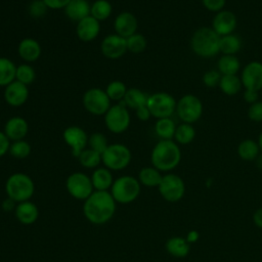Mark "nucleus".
Returning a JSON list of instances; mask_svg holds the SVG:
<instances>
[{"mask_svg":"<svg viewBox=\"0 0 262 262\" xmlns=\"http://www.w3.org/2000/svg\"><path fill=\"white\" fill-rule=\"evenodd\" d=\"M116 212V201L110 191L94 190L84 201L83 213L86 219L96 225L108 222Z\"/></svg>","mask_w":262,"mask_h":262,"instance_id":"nucleus-1","label":"nucleus"},{"mask_svg":"<svg viewBox=\"0 0 262 262\" xmlns=\"http://www.w3.org/2000/svg\"><path fill=\"white\" fill-rule=\"evenodd\" d=\"M181 161V150L179 144L173 139L159 140L151 149V165L161 172L174 170Z\"/></svg>","mask_w":262,"mask_h":262,"instance_id":"nucleus-2","label":"nucleus"},{"mask_svg":"<svg viewBox=\"0 0 262 262\" xmlns=\"http://www.w3.org/2000/svg\"><path fill=\"white\" fill-rule=\"evenodd\" d=\"M220 36L211 27L196 29L190 39L192 52L202 58H211L220 53Z\"/></svg>","mask_w":262,"mask_h":262,"instance_id":"nucleus-3","label":"nucleus"},{"mask_svg":"<svg viewBox=\"0 0 262 262\" xmlns=\"http://www.w3.org/2000/svg\"><path fill=\"white\" fill-rule=\"evenodd\" d=\"M5 190L7 196L15 203L29 201L35 191V184L33 179L20 172L11 174L5 182Z\"/></svg>","mask_w":262,"mask_h":262,"instance_id":"nucleus-4","label":"nucleus"},{"mask_svg":"<svg viewBox=\"0 0 262 262\" xmlns=\"http://www.w3.org/2000/svg\"><path fill=\"white\" fill-rule=\"evenodd\" d=\"M140 185L137 178L131 175H123L114 180L110 192L116 203L129 204L138 198Z\"/></svg>","mask_w":262,"mask_h":262,"instance_id":"nucleus-5","label":"nucleus"},{"mask_svg":"<svg viewBox=\"0 0 262 262\" xmlns=\"http://www.w3.org/2000/svg\"><path fill=\"white\" fill-rule=\"evenodd\" d=\"M131 150L123 143H111L101 155V163L111 171L125 169L131 162Z\"/></svg>","mask_w":262,"mask_h":262,"instance_id":"nucleus-6","label":"nucleus"},{"mask_svg":"<svg viewBox=\"0 0 262 262\" xmlns=\"http://www.w3.org/2000/svg\"><path fill=\"white\" fill-rule=\"evenodd\" d=\"M104 125L106 129L115 134L125 132L131 123V116L129 108L120 101L116 104H112L111 107L103 116Z\"/></svg>","mask_w":262,"mask_h":262,"instance_id":"nucleus-7","label":"nucleus"},{"mask_svg":"<svg viewBox=\"0 0 262 262\" xmlns=\"http://www.w3.org/2000/svg\"><path fill=\"white\" fill-rule=\"evenodd\" d=\"M203 111L204 105L202 100L196 95L188 93L177 100L175 113L182 123L193 124L201 119Z\"/></svg>","mask_w":262,"mask_h":262,"instance_id":"nucleus-8","label":"nucleus"},{"mask_svg":"<svg viewBox=\"0 0 262 262\" xmlns=\"http://www.w3.org/2000/svg\"><path fill=\"white\" fill-rule=\"evenodd\" d=\"M177 101L168 92H155L149 94L147 99V107L151 117L158 119L170 118L176 111Z\"/></svg>","mask_w":262,"mask_h":262,"instance_id":"nucleus-9","label":"nucleus"},{"mask_svg":"<svg viewBox=\"0 0 262 262\" xmlns=\"http://www.w3.org/2000/svg\"><path fill=\"white\" fill-rule=\"evenodd\" d=\"M111 101L105 90L98 87L89 88L82 96L84 108L93 116H104L112 105Z\"/></svg>","mask_w":262,"mask_h":262,"instance_id":"nucleus-10","label":"nucleus"},{"mask_svg":"<svg viewBox=\"0 0 262 262\" xmlns=\"http://www.w3.org/2000/svg\"><path fill=\"white\" fill-rule=\"evenodd\" d=\"M158 189L165 201L175 203L183 198L185 193V183L179 175L167 173L163 175Z\"/></svg>","mask_w":262,"mask_h":262,"instance_id":"nucleus-11","label":"nucleus"},{"mask_svg":"<svg viewBox=\"0 0 262 262\" xmlns=\"http://www.w3.org/2000/svg\"><path fill=\"white\" fill-rule=\"evenodd\" d=\"M68 192L76 200L85 201L94 191L91 178L83 172H74L66 181Z\"/></svg>","mask_w":262,"mask_h":262,"instance_id":"nucleus-12","label":"nucleus"},{"mask_svg":"<svg viewBox=\"0 0 262 262\" xmlns=\"http://www.w3.org/2000/svg\"><path fill=\"white\" fill-rule=\"evenodd\" d=\"M62 138L67 145L71 147L72 155L75 158H78L81 151L88 146V135L80 126L72 125L67 127L62 132Z\"/></svg>","mask_w":262,"mask_h":262,"instance_id":"nucleus-13","label":"nucleus"},{"mask_svg":"<svg viewBox=\"0 0 262 262\" xmlns=\"http://www.w3.org/2000/svg\"><path fill=\"white\" fill-rule=\"evenodd\" d=\"M239 78L245 89L260 92L262 90V62L258 60L248 62L243 68Z\"/></svg>","mask_w":262,"mask_h":262,"instance_id":"nucleus-14","label":"nucleus"},{"mask_svg":"<svg viewBox=\"0 0 262 262\" xmlns=\"http://www.w3.org/2000/svg\"><path fill=\"white\" fill-rule=\"evenodd\" d=\"M100 50L102 55L106 58L118 59L128 51L126 38H123L116 33L108 34L102 39Z\"/></svg>","mask_w":262,"mask_h":262,"instance_id":"nucleus-15","label":"nucleus"},{"mask_svg":"<svg viewBox=\"0 0 262 262\" xmlns=\"http://www.w3.org/2000/svg\"><path fill=\"white\" fill-rule=\"evenodd\" d=\"M237 27V17L231 11L223 9L219 12H216L212 19V29L220 37L233 34L234 30Z\"/></svg>","mask_w":262,"mask_h":262,"instance_id":"nucleus-16","label":"nucleus"},{"mask_svg":"<svg viewBox=\"0 0 262 262\" xmlns=\"http://www.w3.org/2000/svg\"><path fill=\"white\" fill-rule=\"evenodd\" d=\"M29 98V87L16 80L4 87V100L13 107L24 105Z\"/></svg>","mask_w":262,"mask_h":262,"instance_id":"nucleus-17","label":"nucleus"},{"mask_svg":"<svg viewBox=\"0 0 262 262\" xmlns=\"http://www.w3.org/2000/svg\"><path fill=\"white\" fill-rule=\"evenodd\" d=\"M138 20L136 16L130 11L120 12L114 20L115 33L123 38H128L137 33Z\"/></svg>","mask_w":262,"mask_h":262,"instance_id":"nucleus-18","label":"nucleus"},{"mask_svg":"<svg viewBox=\"0 0 262 262\" xmlns=\"http://www.w3.org/2000/svg\"><path fill=\"white\" fill-rule=\"evenodd\" d=\"M100 33V21L91 15L86 16L77 23L76 34L79 40L91 42L97 38Z\"/></svg>","mask_w":262,"mask_h":262,"instance_id":"nucleus-19","label":"nucleus"},{"mask_svg":"<svg viewBox=\"0 0 262 262\" xmlns=\"http://www.w3.org/2000/svg\"><path fill=\"white\" fill-rule=\"evenodd\" d=\"M3 132L10 141L25 139L29 132V123L20 116L11 117L6 121Z\"/></svg>","mask_w":262,"mask_h":262,"instance_id":"nucleus-20","label":"nucleus"},{"mask_svg":"<svg viewBox=\"0 0 262 262\" xmlns=\"http://www.w3.org/2000/svg\"><path fill=\"white\" fill-rule=\"evenodd\" d=\"M18 56L27 63L34 62L41 56L42 48L40 43L31 37H27L20 40L17 45Z\"/></svg>","mask_w":262,"mask_h":262,"instance_id":"nucleus-21","label":"nucleus"},{"mask_svg":"<svg viewBox=\"0 0 262 262\" xmlns=\"http://www.w3.org/2000/svg\"><path fill=\"white\" fill-rule=\"evenodd\" d=\"M14 213H15L16 219L21 224H25V225H30L35 223L39 217L38 207L30 200L17 203L14 209Z\"/></svg>","mask_w":262,"mask_h":262,"instance_id":"nucleus-22","label":"nucleus"},{"mask_svg":"<svg viewBox=\"0 0 262 262\" xmlns=\"http://www.w3.org/2000/svg\"><path fill=\"white\" fill-rule=\"evenodd\" d=\"M91 4L88 0H71L63 8L66 16L73 21H80L90 15Z\"/></svg>","mask_w":262,"mask_h":262,"instance_id":"nucleus-23","label":"nucleus"},{"mask_svg":"<svg viewBox=\"0 0 262 262\" xmlns=\"http://www.w3.org/2000/svg\"><path fill=\"white\" fill-rule=\"evenodd\" d=\"M90 178L94 190L108 191V189H111L114 183L112 171L105 167L95 168Z\"/></svg>","mask_w":262,"mask_h":262,"instance_id":"nucleus-24","label":"nucleus"},{"mask_svg":"<svg viewBox=\"0 0 262 262\" xmlns=\"http://www.w3.org/2000/svg\"><path fill=\"white\" fill-rule=\"evenodd\" d=\"M168 254L175 258H184L190 252V244L181 236H172L165 244Z\"/></svg>","mask_w":262,"mask_h":262,"instance_id":"nucleus-25","label":"nucleus"},{"mask_svg":"<svg viewBox=\"0 0 262 262\" xmlns=\"http://www.w3.org/2000/svg\"><path fill=\"white\" fill-rule=\"evenodd\" d=\"M148 96L149 94L138 88H128L122 101L128 108L135 111L140 106L146 105Z\"/></svg>","mask_w":262,"mask_h":262,"instance_id":"nucleus-26","label":"nucleus"},{"mask_svg":"<svg viewBox=\"0 0 262 262\" xmlns=\"http://www.w3.org/2000/svg\"><path fill=\"white\" fill-rule=\"evenodd\" d=\"M237 155L238 157L247 162L255 161L256 158L260 155L261 150L259 147V144L256 140L247 138L242 140L237 145Z\"/></svg>","mask_w":262,"mask_h":262,"instance_id":"nucleus-27","label":"nucleus"},{"mask_svg":"<svg viewBox=\"0 0 262 262\" xmlns=\"http://www.w3.org/2000/svg\"><path fill=\"white\" fill-rule=\"evenodd\" d=\"M217 70L222 76L237 75L241 70V61L236 55L222 54L217 61Z\"/></svg>","mask_w":262,"mask_h":262,"instance_id":"nucleus-28","label":"nucleus"},{"mask_svg":"<svg viewBox=\"0 0 262 262\" xmlns=\"http://www.w3.org/2000/svg\"><path fill=\"white\" fill-rule=\"evenodd\" d=\"M163 174L161 171H159L154 166L151 167H143L140 169L138 173V181L140 184L147 186V187H158L161 180H162Z\"/></svg>","mask_w":262,"mask_h":262,"instance_id":"nucleus-29","label":"nucleus"},{"mask_svg":"<svg viewBox=\"0 0 262 262\" xmlns=\"http://www.w3.org/2000/svg\"><path fill=\"white\" fill-rule=\"evenodd\" d=\"M196 131L192 124L181 123L176 126L173 140L179 145H186L193 141L195 138Z\"/></svg>","mask_w":262,"mask_h":262,"instance_id":"nucleus-30","label":"nucleus"},{"mask_svg":"<svg viewBox=\"0 0 262 262\" xmlns=\"http://www.w3.org/2000/svg\"><path fill=\"white\" fill-rule=\"evenodd\" d=\"M218 87L224 94H226L228 96H233L242 90L243 84H242V80H241L239 76L226 75V76L221 77Z\"/></svg>","mask_w":262,"mask_h":262,"instance_id":"nucleus-31","label":"nucleus"},{"mask_svg":"<svg viewBox=\"0 0 262 262\" xmlns=\"http://www.w3.org/2000/svg\"><path fill=\"white\" fill-rule=\"evenodd\" d=\"M16 66L4 56H0V87H5L15 80Z\"/></svg>","mask_w":262,"mask_h":262,"instance_id":"nucleus-32","label":"nucleus"},{"mask_svg":"<svg viewBox=\"0 0 262 262\" xmlns=\"http://www.w3.org/2000/svg\"><path fill=\"white\" fill-rule=\"evenodd\" d=\"M175 130H176V124L171 119V117L158 119L155 123V132L161 139H164V140L173 139Z\"/></svg>","mask_w":262,"mask_h":262,"instance_id":"nucleus-33","label":"nucleus"},{"mask_svg":"<svg viewBox=\"0 0 262 262\" xmlns=\"http://www.w3.org/2000/svg\"><path fill=\"white\" fill-rule=\"evenodd\" d=\"M220 52L226 55H235L242 48V41L235 34L220 37Z\"/></svg>","mask_w":262,"mask_h":262,"instance_id":"nucleus-34","label":"nucleus"},{"mask_svg":"<svg viewBox=\"0 0 262 262\" xmlns=\"http://www.w3.org/2000/svg\"><path fill=\"white\" fill-rule=\"evenodd\" d=\"M113 11V6L107 0H95L91 3L90 15L96 18L98 21L107 19Z\"/></svg>","mask_w":262,"mask_h":262,"instance_id":"nucleus-35","label":"nucleus"},{"mask_svg":"<svg viewBox=\"0 0 262 262\" xmlns=\"http://www.w3.org/2000/svg\"><path fill=\"white\" fill-rule=\"evenodd\" d=\"M84 168L93 169L97 168L101 163V155L89 147H86L77 158Z\"/></svg>","mask_w":262,"mask_h":262,"instance_id":"nucleus-36","label":"nucleus"},{"mask_svg":"<svg viewBox=\"0 0 262 262\" xmlns=\"http://www.w3.org/2000/svg\"><path fill=\"white\" fill-rule=\"evenodd\" d=\"M104 90L112 101L120 102L123 100L128 88L124 82L120 80H114L106 85V88Z\"/></svg>","mask_w":262,"mask_h":262,"instance_id":"nucleus-37","label":"nucleus"},{"mask_svg":"<svg viewBox=\"0 0 262 262\" xmlns=\"http://www.w3.org/2000/svg\"><path fill=\"white\" fill-rule=\"evenodd\" d=\"M36 79V72L34 68L30 63H20L19 66H16L15 71V80L29 86L32 84Z\"/></svg>","mask_w":262,"mask_h":262,"instance_id":"nucleus-38","label":"nucleus"},{"mask_svg":"<svg viewBox=\"0 0 262 262\" xmlns=\"http://www.w3.org/2000/svg\"><path fill=\"white\" fill-rule=\"evenodd\" d=\"M8 152L13 158L18 159V160H23V159H26L27 157L30 156V154H31V145L25 139L11 141Z\"/></svg>","mask_w":262,"mask_h":262,"instance_id":"nucleus-39","label":"nucleus"},{"mask_svg":"<svg viewBox=\"0 0 262 262\" xmlns=\"http://www.w3.org/2000/svg\"><path fill=\"white\" fill-rule=\"evenodd\" d=\"M127 41V49L129 52L138 54L141 53L145 50L147 46V41L146 38L140 34V33H135L132 36L128 37L126 39Z\"/></svg>","mask_w":262,"mask_h":262,"instance_id":"nucleus-40","label":"nucleus"},{"mask_svg":"<svg viewBox=\"0 0 262 262\" xmlns=\"http://www.w3.org/2000/svg\"><path fill=\"white\" fill-rule=\"evenodd\" d=\"M108 145L107 138L101 132H94L88 136V147L99 152L100 155H102Z\"/></svg>","mask_w":262,"mask_h":262,"instance_id":"nucleus-41","label":"nucleus"},{"mask_svg":"<svg viewBox=\"0 0 262 262\" xmlns=\"http://www.w3.org/2000/svg\"><path fill=\"white\" fill-rule=\"evenodd\" d=\"M222 75L218 72V70H209L207 71L202 78L204 85L208 88H214L219 85Z\"/></svg>","mask_w":262,"mask_h":262,"instance_id":"nucleus-42","label":"nucleus"},{"mask_svg":"<svg viewBox=\"0 0 262 262\" xmlns=\"http://www.w3.org/2000/svg\"><path fill=\"white\" fill-rule=\"evenodd\" d=\"M29 14L35 18L42 17L43 15L46 14L48 7L45 5L43 0H33L29 4Z\"/></svg>","mask_w":262,"mask_h":262,"instance_id":"nucleus-43","label":"nucleus"},{"mask_svg":"<svg viewBox=\"0 0 262 262\" xmlns=\"http://www.w3.org/2000/svg\"><path fill=\"white\" fill-rule=\"evenodd\" d=\"M248 117L253 122H262V99L249 105Z\"/></svg>","mask_w":262,"mask_h":262,"instance_id":"nucleus-44","label":"nucleus"},{"mask_svg":"<svg viewBox=\"0 0 262 262\" xmlns=\"http://www.w3.org/2000/svg\"><path fill=\"white\" fill-rule=\"evenodd\" d=\"M203 6L211 12H219L224 9L226 0H201Z\"/></svg>","mask_w":262,"mask_h":262,"instance_id":"nucleus-45","label":"nucleus"},{"mask_svg":"<svg viewBox=\"0 0 262 262\" xmlns=\"http://www.w3.org/2000/svg\"><path fill=\"white\" fill-rule=\"evenodd\" d=\"M70 1L71 0H43V2L48 7V9H53V10L63 9Z\"/></svg>","mask_w":262,"mask_h":262,"instance_id":"nucleus-46","label":"nucleus"},{"mask_svg":"<svg viewBox=\"0 0 262 262\" xmlns=\"http://www.w3.org/2000/svg\"><path fill=\"white\" fill-rule=\"evenodd\" d=\"M243 98L244 100L249 103V104H253L255 102H257L259 99V91H255V90H251V89H245L244 93H243Z\"/></svg>","mask_w":262,"mask_h":262,"instance_id":"nucleus-47","label":"nucleus"},{"mask_svg":"<svg viewBox=\"0 0 262 262\" xmlns=\"http://www.w3.org/2000/svg\"><path fill=\"white\" fill-rule=\"evenodd\" d=\"M10 140L3 131L0 130V158L8 152L10 146Z\"/></svg>","mask_w":262,"mask_h":262,"instance_id":"nucleus-48","label":"nucleus"},{"mask_svg":"<svg viewBox=\"0 0 262 262\" xmlns=\"http://www.w3.org/2000/svg\"><path fill=\"white\" fill-rule=\"evenodd\" d=\"M135 114H136L137 119L139 121H142V122H146L151 118V114H150L147 105H143V106L138 107L137 110H135Z\"/></svg>","mask_w":262,"mask_h":262,"instance_id":"nucleus-49","label":"nucleus"},{"mask_svg":"<svg viewBox=\"0 0 262 262\" xmlns=\"http://www.w3.org/2000/svg\"><path fill=\"white\" fill-rule=\"evenodd\" d=\"M253 222H254V224L258 228L262 229V207L257 209L254 212V214H253Z\"/></svg>","mask_w":262,"mask_h":262,"instance_id":"nucleus-50","label":"nucleus"},{"mask_svg":"<svg viewBox=\"0 0 262 262\" xmlns=\"http://www.w3.org/2000/svg\"><path fill=\"white\" fill-rule=\"evenodd\" d=\"M15 204H16V203H15L13 200H11V199H9V198L7 196V199L4 200L3 203H2V209H3L5 212H10V211H12L13 209H15V207H16Z\"/></svg>","mask_w":262,"mask_h":262,"instance_id":"nucleus-51","label":"nucleus"},{"mask_svg":"<svg viewBox=\"0 0 262 262\" xmlns=\"http://www.w3.org/2000/svg\"><path fill=\"white\" fill-rule=\"evenodd\" d=\"M185 238H186V241H187L189 244L194 243V242H196L198 238H199V233H198L195 230H191V231H189V232L187 233V235H186Z\"/></svg>","mask_w":262,"mask_h":262,"instance_id":"nucleus-52","label":"nucleus"},{"mask_svg":"<svg viewBox=\"0 0 262 262\" xmlns=\"http://www.w3.org/2000/svg\"><path fill=\"white\" fill-rule=\"evenodd\" d=\"M256 164V167L260 170H262V152H260V155L256 158V160L254 161Z\"/></svg>","mask_w":262,"mask_h":262,"instance_id":"nucleus-53","label":"nucleus"},{"mask_svg":"<svg viewBox=\"0 0 262 262\" xmlns=\"http://www.w3.org/2000/svg\"><path fill=\"white\" fill-rule=\"evenodd\" d=\"M257 142H258L259 147H260V150H261V152H262V131L260 132V134H259V136H258V140H257Z\"/></svg>","mask_w":262,"mask_h":262,"instance_id":"nucleus-54","label":"nucleus"},{"mask_svg":"<svg viewBox=\"0 0 262 262\" xmlns=\"http://www.w3.org/2000/svg\"><path fill=\"white\" fill-rule=\"evenodd\" d=\"M260 92H261V96H262V90H261V91H260Z\"/></svg>","mask_w":262,"mask_h":262,"instance_id":"nucleus-55","label":"nucleus"}]
</instances>
